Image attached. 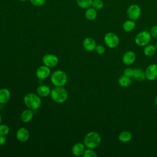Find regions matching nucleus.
Instances as JSON below:
<instances>
[{
    "mask_svg": "<svg viewBox=\"0 0 157 157\" xmlns=\"http://www.w3.org/2000/svg\"><path fill=\"white\" fill-rule=\"evenodd\" d=\"M23 102L25 105L32 110L38 109L41 105V99L40 96L36 93H29L23 98Z\"/></svg>",
    "mask_w": 157,
    "mask_h": 157,
    "instance_id": "f03ea898",
    "label": "nucleus"
},
{
    "mask_svg": "<svg viewBox=\"0 0 157 157\" xmlns=\"http://www.w3.org/2000/svg\"><path fill=\"white\" fill-rule=\"evenodd\" d=\"M136 59V53L132 51H127L126 52L122 58L123 63L127 66H129L132 64Z\"/></svg>",
    "mask_w": 157,
    "mask_h": 157,
    "instance_id": "f8f14e48",
    "label": "nucleus"
},
{
    "mask_svg": "<svg viewBox=\"0 0 157 157\" xmlns=\"http://www.w3.org/2000/svg\"><path fill=\"white\" fill-rule=\"evenodd\" d=\"M118 140L123 143H127L131 140L132 136L131 132L128 131H123L118 134Z\"/></svg>",
    "mask_w": 157,
    "mask_h": 157,
    "instance_id": "a211bd4d",
    "label": "nucleus"
},
{
    "mask_svg": "<svg viewBox=\"0 0 157 157\" xmlns=\"http://www.w3.org/2000/svg\"><path fill=\"white\" fill-rule=\"evenodd\" d=\"M91 7L94 9H96V10L102 9L104 7L103 1L102 0H93Z\"/></svg>",
    "mask_w": 157,
    "mask_h": 157,
    "instance_id": "393cba45",
    "label": "nucleus"
},
{
    "mask_svg": "<svg viewBox=\"0 0 157 157\" xmlns=\"http://www.w3.org/2000/svg\"><path fill=\"white\" fill-rule=\"evenodd\" d=\"M82 44L84 49L88 52L94 51L97 45L96 40L91 37L85 38L83 40Z\"/></svg>",
    "mask_w": 157,
    "mask_h": 157,
    "instance_id": "ddd939ff",
    "label": "nucleus"
},
{
    "mask_svg": "<svg viewBox=\"0 0 157 157\" xmlns=\"http://www.w3.org/2000/svg\"><path fill=\"white\" fill-rule=\"evenodd\" d=\"M50 74V67L45 66L42 65L39 66L36 72V77L40 80H44L47 78Z\"/></svg>",
    "mask_w": 157,
    "mask_h": 157,
    "instance_id": "9b49d317",
    "label": "nucleus"
},
{
    "mask_svg": "<svg viewBox=\"0 0 157 157\" xmlns=\"http://www.w3.org/2000/svg\"><path fill=\"white\" fill-rule=\"evenodd\" d=\"M50 80L55 86H64L67 82V76L63 71L56 70L52 74Z\"/></svg>",
    "mask_w": 157,
    "mask_h": 157,
    "instance_id": "20e7f679",
    "label": "nucleus"
},
{
    "mask_svg": "<svg viewBox=\"0 0 157 157\" xmlns=\"http://www.w3.org/2000/svg\"><path fill=\"white\" fill-rule=\"evenodd\" d=\"M52 99L56 103L64 102L68 97L67 91L63 86H56L51 90Z\"/></svg>",
    "mask_w": 157,
    "mask_h": 157,
    "instance_id": "7ed1b4c3",
    "label": "nucleus"
},
{
    "mask_svg": "<svg viewBox=\"0 0 157 157\" xmlns=\"http://www.w3.org/2000/svg\"><path fill=\"white\" fill-rule=\"evenodd\" d=\"M151 39L150 32L142 31L139 32L135 37L136 44L140 47H145L148 45Z\"/></svg>",
    "mask_w": 157,
    "mask_h": 157,
    "instance_id": "39448f33",
    "label": "nucleus"
},
{
    "mask_svg": "<svg viewBox=\"0 0 157 157\" xmlns=\"http://www.w3.org/2000/svg\"><path fill=\"white\" fill-rule=\"evenodd\" d=\"M123 74L124 75H126V76L131 78L134 74V69L131 68V67L126 68L123 71Z\"/></svg>",
    "mask_w": 157,
    "mask_h": 157,
    "instance_id": "c85d7f7f",
    "label": "nucleus"
},
{
    "mask_svg": "<svg viewBox=\"0 0 157 157\" xmlns=\"http://www.w3.org/2000/svg\"><path fill=\"white\" fill-rule=\"evenodd\" d=\"M132 77L137 81H142L145 79V71L140 68L134 69V74Z\"/></svg>",
    "mask_w": 157,
    "mask_h": 157,
    "instance_id": "aec40b11",
    "label": "nucleus"
},
{
    "mask_svg": "<svg viewBox=\"0 0 157 157\" xmlns=\"http://www.w3.org/2000/svg\"><path fill=\"white\" fill-rule=\"evenodd\" d=\"M141 13L142 10L140 7L137 4L131 5L126 11V14L129 19L134 21H136L140 18Z\"/></svg>",
    "mask_w": 157,
    "mask_h": 157,
    "instance_id": "0eeeda50",
    "label": "nucleus"
},
{
    "mask_svg": "<svg viewBox=\"0 0 157 157\" xmlns=\"http://www.w3.org/2000/svg\"><path fill=\"white\" fill-rule=\"evenodd\" d=\"M7 141V139L5 136H0V145H4Z\"/></svg>",
    "mask_w": 157,
    "mask_h": 157,
    "instance_id": "2f4dec72",
    "label": "nucleus"
},
{
    "mask_svg": "<svg viewBox=\"0 0 157 157\" xmlns=\"http://www.w3.org/2000/svg\"><path fill=\"white\" fill-rule=\"evenodd\" d=\"M18 1H20V2H25V1H26L28 0H18Z\"/></svg>",
    "mask_w": 157,
    "mask_h": 157,
    "instance_id": "f704fd0d",
    "label": "nucleus"
},
{
    "mask_svg": "<svg viewBox=\"0 0 157 157\" xmlns=\"http://www.w3.org/2000/svg\"><path fill=\"white\" fill-rule=\"evenodd\" d=\"M29 136L28 129L24 127L19 128L16 132V139L20 142H26L28 140Z\"/></svg>",
    "mask_w": 157,
    "mask_h": 157,
    "instance_id": "9d476101",
    "label": "nucleus"
},
{
    "mask_svg": "<svg viewBox=\"0 0 157 157\" xmlns=\"http://www.w3.org/2000/svg\"><path fill=\"white\" fill-rule=\"evenodd\" d=\"M29 1L32 5L36 7H41L44 6L46 2V0H29Z\"/></svg>",
    "mask_w": 157,
    "mask_h": 157,
    "instance_id": "cd10ccee",
    "label": "nucleus"
},
{
    "mask_svg": "<svg viewBox=\"0 0 157 157\" xmlns=\"http://www.w3.org/2000/svg\"><path fill=\"white\" fill-rule=\"evenodd\" d=\"M93 0H76L77 4L79 7L83 9H86L91 7Z\"/></svg>",
    "mask_w": 157,
    "mask_h": 157,
    "instance_id": "b1692460",
    "label": "nucleus"
},
{
    "mask_svg": "<svg viewBox=\"0 0 157 157\" xmlns=\"http://www.w3.org/2000/svg\"><path fill=\"white\" fill-rule=\"evenodd\" d=\"M94 50L98 54L102 55L105 52V48L102 45H97Z\"/></svg>",
    "mask_w": 157,
    "mask_h": 157,
    "instance_id": "c756f323",
    "label": "nucleus"
},
{
    "mask_svg": "<svg viewBox=\"0 0 157 157\" xmlns=\"http://www.w3.org/2000/svg\"><path fill=\"white\" fill-rule=\"evenodd\" d=\"M10 98V92L6 88L0 89V104L7 103Z\"/></svg>",
    "mask_w": 157,
    "mask_h": 157,
    "instance_id": "f3484780",
    "label": "nucleus"
},
{
    "mask_svg": "<svg viewBox=\"0 0 157 157\" xmlns=\"http://www.w3.org/2000/svg\"><path fill=\"white\" fill-rule=\"evenodd\" d=\"M33 118V110L28 109L24 110L20 114L21 120L25 123H29Z\"/></svg>",
    "mask_w": 157,
    "mask_h": 157,
    "instance_id": "dca6fc26",
    "label": "nucleus"
},
{
    "mask_svg": "<svg viewBox=\"0 0 157 157\" xmlns=\"http://www.w3.org/2000/svg\"><path fill=\"white\" fill-rule=\"evenodd\" d=\"M82 156L83 157H96L98 155L96 153V151L94 150V149L87 148V149H85Z\"/></svg>",
    "mask_w": 157,
    "mask_h": 157,
    "instance_id": "a878e982",
    "label": "nucleus"
},
{
    "mask_svg": "<svg viewBox=\"0 0 157 157\" xmlns=\"http://www.w3.org/2000/svg\"><path fill=\"white\" fill-rule=\"evenodd\" d=\"M104 40L105 45L110 48H116L120 42L118 36L112 32L107 33L104 36Z\"/></svg>",
    "mask_w": 157,
    "mask_h": 157,
    "instance_id": "423d86ee",
    "label": "nucleus"
},
{
    "mask_svg": "<svg viewBox=\"0 0 157 157\" xmlns=\"http://www.w3.org/2000/svg\"><path fill=\"white\" fill-rule=\"evenodd\" d=\"M42 62L44 65L49 67H55L58 63V57L51 53L45 55L42 58Z\"/></svg>",
    "mask_w": 157,
    "mask_h": 157,
    "instance_id": "1a4fd4ad",
    "label": "nucleus"
},
{
    "mask_svg": "<svg viewBox=\"0 0 157 157\" xmlns=\"http://www.w3.org/2000/svg\"><path fill=\"white\" fill-rule=\"evenodd\" d=\"M155 47H156V50H157V42L156 43V45H155Z\"/></svg>",
    "mask_w": 157,
    "mask_h": 157,
    "instance_id": "c9c22d12",
    "label": "nucleus"
},
{
    "mask_svg": "<svg viewBox=\"0 0 157 157\" xmlns=\"http://www.w3.org/2000/svg\"><path fill=\"white\" fill-rule=\"evenodd\" d=\"M1 122H2V117L0 114V124H1Z\"/></svg>",
    "mask_w": 157,
    "mask_h": 157,
    "instance_id": "72a5a7b5",
    "label": "nucleus"
},
{
    "mask_svg": "<svg viewBox=\"0 0 157 157\" xmlns=\"http://www.w3.org/2000/svg\"><path fill=\"white\" fill-rule=\"evenodd\" d=\"M155 104H156V105L157 106V96H156V98H155Z\"/></svg>",
    "mask_w": 157,
    "mask_h": 157,
    "instance_id": "473e14b6",
    "label": "nucleus"
},
{
    "mask_svg": "<svg viewBox=\"0 0 157 157\" xmlns=\"http://www.w3.org/2000/svg\"><path fill=\"white\" fill-rule=\"evenodd\" d=\"M97 15H98L97 10L94 8H93L92 7H90L86 9L85 10V17L89 21H93L95 20L97 17Z\"/></svg>",
    "mask_w": 157,
    "mask_h": 157,
    "instance_id": "6ab92c4d",
    "label": "nucleus"
},
{
    "mask_svg": "<svg viewBox=\"0 0 157 157\" xmlns=\"http://www.w3.org/2000/svg\"><path fill=\"white\" fill-rule=\"evenodd\" d=\"M85 147H86L85 146L83 143L77 142L73 145L71 151L74 155L76 156H80L83 155L85 150Z\"/></svg>",
    "mask_w": 157,
    "mask_h": 157,
    "instance_id": "4468645a",
    "label": "nucleus"
},
{
    "mask_svg": "<svg viewBox=\"0 0 157 157\" xmlns=\"http://www.w3.org/2000/svg\"><path fill=\"white\" fill-rule=\"evenodd\" d=\"M118 84L120 86L123 88H126L129 86L131 83V77H129L126 75H124V74L121 76H120L118 80Z\"/></svg>",
    "mask_w": 157,
    "mask_h": 157,
    "instance_id": "412c9836",
    "label": "nucleus"
},
{
    "mask_svg": "<svg viewBox=\"0 0 157 157\" xmlns=\"http://www.w3.org/2000/svg\"><path fill=\"white\" fill-rule=\"evenodd\" d=\"M9 128L4 124H0V136H7L9 132Z\"/></svg>",
    "mask_w": 157,
    "mask_h": 157,
    "instance_id": "bb28decb",
    "label": "nucleus"
},
{
    "mask_svg": "<svg viewBox=\"0 0 157 157\" xmlns=\"http://www.w3.org/2000/svg\"><path fill=\"white\" fill-rule=\"evenodd\" d=\"M136 27L135 21L132 20H128L123 24V29L126 32H131Z\"/></svg>",
    "mask_w": 157,
    "mask_h": 157,
    "instance_id": "4be33fe9",
    "label": "nucleus"
},
{
    "mask_svg": "<svg viewBox=\"0 0 157 157\" xmlns=\"http://www.w3.org/2000/svg\"><path fill=\"white\" fill-rule=\"evenodd\" d=\"M101 143V137L100 134L96 131L88 132L84 139L83 144L87 148L96 149Z\"/></svg>",
    "mask_w": 157,
    "mask_h": 157,
    "instance_id": "f257e3e1",
    "label": "nucleus"
},
{
    "mask_svg": "<svg viewBox=\"0 0 157 157\" xmlns=\"http://www.w3.org/2000/svg\"><path fill=\"white\" fill-rule=\"evenodd\" d=\"M156 47L151 44H148L146 46H145V48L144 49V54L146 56H152L155 55L156 53Z\"/></svg>",
    "mask_w": 157,
    "mask_h": 157,
    "instance_id": "5701e85b",
    "label": "nucleus"
},
{
    "mask_svg": "<svg viewBox=\"0 0 157 157\" xmlns=\"http://www.w3.org/2000/svg\"><path fill=\"white\" fill-rule=\"evenodd\" d=\"M36 93L40 97H47L50 94L51 90L46 85H40L37 88Z\"/></svg>",
    "mask_w": 157,
    "mask_h": 157,
    "instance_id": "2eb2a0df",
    "label": "nucleus"
},
{
    "mask_svg": "<svg viewBox=\"0 0 157 157\" xmlns=\"http://www.w3.org/2000/svg\"><path fill=\"white\" fill-rule=\"evenodd\" d=\"M150 33L151 37L154 38H157V25H155L151 27L150 31Z\"/></svg>",
    "mask_w": 157,
    "mask_h": 157,
    "instance_id": "7c9ffc66",
    "label": "nucleus"
},
{
    "mask_svg": "<svg viewBox=\"0 0 157 157\" xmlns=\"http://www.w3.org/2000/svg\"><path fill=\"white\" fill-rule=\"evenodd\" d=\"M145 78L148 80L153 81L157 78V65L156 64H149L145 71Z\"/></svg>",
    "mask_w": 157,
    "mask_h": 157,
    "instance_id": "6e6552de",
    "label": "nucleus"
}]
</instances>
